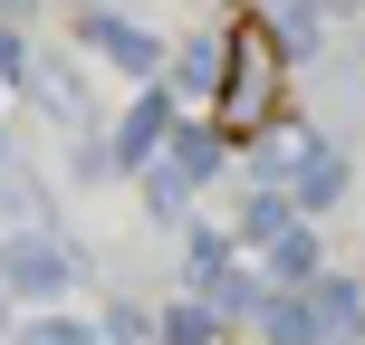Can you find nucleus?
<instances>
[{"label":"nucleus","mask_w":365,"mask_h":345,"mask_svg":"<svg viewBox=\"0 0 365 345\" xmlns=\"http://www.w3.org/2000/svg\"><path fill=\"white\" fill-rule=\"evenodd\" d=\"M164 345H212V317H202V307H173L164 317Z\"/></svg>","instance_id":"nucleus-2"},{"label":"nucleus","mask_w":365,"mask_h":345,"mask_svg":"<svg viewBox=\"0 0 365 345\" xmlns=\"http://www.w3.org/2000/svg\"><path fill=\"white\" fill-rule=\"evenodd\" d=\"M269 115H289V48H279L269 19H231L221 58H212V134L250 144Z\"/></svg>","instance_id":"nucleus-1"}]
</instances>
